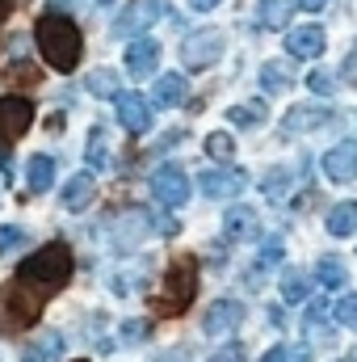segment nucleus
<instances>
[{"instance_id": "1", "label": "nucleus", "mask_w": 357, "mask_h": 362, "mask_svg": "<svg viewBox=\"0 0 357 362\" xmlns=\"http://www.w3.org/2000/svg\"><path fill=\"white\" fill-rule=\"evenodd\" d=\"M34 38H38L42 59H47L55 72H76V64H80V30H76L72 17H63V13H55V8L42 13L38 25H34Z\"/></svg>"}, {"instance_id": "2", "label": "nucleus", "mask_w": 357, "mask_h": 362, "mask_svg": "<svg viewBox=\"0 0 357 362\" xmlns=\"http://www.w3.org/2000/svg\"><path fill=\"white\" fill-rule=\"evenodd\" d=\"M68 278H72V249H68V245H47V249H38L34 257H25L21 270H17V282H25V286L38 291L42 299H51L55 291H63Z\"/></svg>"}, {"instance_id": "3", "label": "nucleus", "mask_w": 357, "mask_h": 362, "mask_svg": "<svg viewBox=\"0 0 357 362\" xmlns=\"http://www.w3.org/2000/svg\"><path fill=\"white\" fill-rule=\"evenodd\" d=\"M193 295H198V257L181 253L164 274V286L152 295V312L156 316H181L193 303Z\"/></svg>"}, {"instance_id": "4", "label": "nucleus", "mask_w": 357, "mask_h": 362, "mask_svg": "<svg viewBox=\"0 0 357 362\" xmlns=\"http://www.w3.org/2000/svg\"><path fill=\"white\" fill-rule=\"evenodd\" d=\"M223 47H227V38H223V30H198V34H189L185 38V47H181V59H185V68L189 72H206V68H214L219 59H223Z\"/></svg>"}, {"instance_id": "5", "label": "nucleus", "mask_w": 357, "mask_h": 362, "mask_svg": "<svg viewBox=\"0 0 357 362\" xmlns=\"http://www.w3.org/2000/svg\"><path fill=\"white\" fill-rule=\"evenodd\" d=\"M34 122V105L25 97H0V165H8V144H17Z\"/></svg>"}, {"instance_id": "6", "label": "nucleus", "mask_w": 357, "mask_h": 362, "mask_svg": "<svg viewBox=\"0 0 357 362\" xmlns=\"http://www.w3.org/2000/svg\"><path fill=\"white\" fill-rule=\"evenodd\" d=\"M160 13H164V0H131V4L114 17V34H118V38H139L143 30L156 25Z\"/></svg>"}, {"instance_id": "7", "label": "nucleus", "mask_w": 357, "mask_h": 362, "mask_svg": "<svg viewBox=\"0 0 357 362\" xmlns=\"http://www.w3.org/2000/svg\"><path fill=\"white\" fill-rule=\"evenodd\" d=\"M42 303H47V299H42L38 291H30L25 282H17V278H13L8 291H4V312H8L13 325H34V320L42 316Z\"/></svg>"}, {"instance_id": "8", "label": "nucleus", "mask_w": 357, "mask_h": 362, "mask_svg": "<svg viewBox=\"0 0 357 362\" xmlns=\"http://www.w3.org/2000/svg\"><path fill=\"white\" fill-rule=\"evenodd\" d=\"M152 194L164 206H185L189 202V177H185V169L181 165H160L152 173Z\"/></svg>"}, {"instance_id": "9", "label": "nucleus", "mask_w": 357, "mask_h": 362, "mask_svg": "<svg viewBox=\"0 0 357 362\" xmlns=\"http://www.w3.org/2000/svg\"><path fill=\"white\" fill-rule=\"evenodd\" d=\"M328 122H332V110L328 105H294L282 118V135H307V131H320Z\"/></svg>"}, {"instance_id": "10", "label": "nucleus", "mask_w": 357, "mask_h": 362, "mask_svg": "<svg viewBox=\"0 0 357 362\" xmlns=\"http://www.w3.org/2000/svg\"><path fill=\"white\" fill-rule=\"evenodd\" d=\"M198 185H202L206 198H236V194L248 185V173H244V169H206V173L198 177Z\"/></svg>"}, {"instance_id": "11", "label": "nucleus", "mask_w": 357, "mask_h": 362, "mask_svg": "<svg viewBox=\"0 0 357 362\" xmlns=\"http://www.w3.org/2000/svg\"><path fill=\"white\" fill-rule=\"evenodd\" d=\"M324 173L328 181H353L357 177V139H341L324 152Z\"/></svg>"}, {"instance_id": "12", "label": "nucleus", "mask_w": 357, "mask_h": 362, "mask_svg": "<svg viewBox=\"0 0 357 362\" xmlns=\"http://www.w3.org/2000/svg\"><path fill=\"white\" fill-rule=\"evenodd\" d=\"M240 320H244V303H236V299H219V303L206 308L202 333H206V337H223V333H231Z\"/></svg>"}, {"instance_id": "13", "label": "nucleus", "mask_w": 357, "mask_h": 362, "mask_svg": "<svg viewBox=\"0 0 357 362\" xmlns=\"http://www.w3.org/2000/svg\"><path fill=\"white\" fill-rule=\"evenodd\" d=\"M156 64H160V42H156V38H135V42L126 47V72H131L135 81H147V76L156 72Z\"/></svg>"}, {"instance_id": "14", "label": "nucleus", "mask_w": 357, "mask_h": 362, "mask_svg": "<svg viewBox=\"0 0 357 362\" xmlns=\"http://www.w3.org/2000/svg\"><path fill=\"white\" fill-rule=\"evenodd\" d=\"M118 122L131 131V135H143L152 127V105L139 97V93H122L118 97Z\"/></svg>"}, {"instance_id": "15", "label": "nucleus", "mask_w": 357, "mask_h": 362, "mask_svg": "<svg viewBox=\"0 0 357 362\" xmlns=\"http://www.w3.org/2000/svg\"><path fill=\"white\" fill-rule=\"evenodd\" d=\"M286 51L294 59H320L324 55V30L320 25H298L286 34Z\"/></svg>"}, {"instance_id": "16", "label": "nucleus", "mask_w": 357, "mask_h": 362, "mask_svg": "<svg viewBox=\"0 0 357 362\" xmlns=\"http://www.w3.org/2000/svg\"><path fill=\"white\" fill-rule=\"evenodd\" d=\"M261 223H257V211L253 206H231L223 215V236L227 240H257Z\"/></svg>"}, {"instance_id": "17", "label": "nucleus", "mask_w": 357, "mask_h": 362, "mask_svg": "<svg viewBox=\"0 0 357 362\" xmlns=\"http://www.w3.org/2000/svg\"><path fill=\"white\" fill-rule=\"evenodd\" d=\"M92 198H97V181H92V173H76V177L63 185V206H68V211H85Z\"/></svg>"}, {"instance_id": "18", "label": "nucleus", "mask_w": 357, "mask_h": 362, "mask_svg": "<svg viewBox=\"0 0 357 362\" xmlns=\"http://www.w3.org/2000/svg\"><path fill=\"white\" fill-rule=\"evenodd\" d=\"M152 101H156V110H173L185 101V76L177 72H164L160 81H156V89H152Z\"/></svg>"}, {"instance_id": "19", "label": "nucleus", "mask_w": 357, "mask_h": 362, "mask_svg": "<svg viewBox=\"0 0 357 362\" xmlns=\"http://www.w3.org/2000/svg\"><path fill=\"white\" fill-rule=\"evenodd\" d=\"M353 232H357V202H337V206L328 211V236L345 240V236H353Z\"/></svg>"}, {"instance_id": "20", "label": "nucleus", "mask_w": 357, "mask_h": 362, "mask_svg": "<svg viewBox=\"0 0 357 362\" xmlns=\"http://www.w3.org/2000/svg\"><path fill=\"white\" fill-rule=\"evenodd\" d=\"M59 354H63V337H59V333H42V337L25 350L21 362H55Z\"/></svg>"}, {"instance_id": "21", "label": "nucleus", "mask_w": 357, "mask_h": 362, "mask_svg": "<svg viewBox=\"0 0 357 362\" xmlns=\"http://www.w3.org/2000/svg\"><path fill=\"white\" fill-rule=\"evenodd\" d=\"M311 295V278H307V270H286L282 274V299L286 303H303Z\"/></svg>"}, {"instance_id": "22", "label": "nucleus", "mask_w": 357, "mask_h": 362, "mask_svg": "<svg viewBox=\"0 0 357 362\" xmlns=\"http://www.w3.org/2000/svg\"><path fill=\"white\" fill-rule=\"evenodd\" d=\"M227 122H236V127H244V131L261 127V122H265V101H244V105H231V110H227Z\"/></svg>"}, {"instance_id": "23", "label": "nucleus", "mask_w": 357, "mask_h": 362, "mask_svg": "<svg viewBox=\"0 0 357 362\" xmlns=\"http://www.w3.org/2000/svg\"><path fill=\"white\" fill-rule=\"evenodd\" d=\"M290 8H294V0H261V4H257L261 25H265V30H282V25L290 21Z\"/></svg>"}, {"instance_id": "24", "label": "nucleus", "mask_w": 357, "mask_h": 362, "mask_svg": "<svg viewBox=\"0 0 357 362\" xmlns=\"http://www.w3.org/2000/svg\"><path fill=\"white\" fill-rule=\"evenodd\" d=\"M290 85H294L290 64H282V59H277V64H265V68H261V89H265V93H286Z\"/></svg>"}, {"instance_id": "25", "label": "nucleus", "mask_w": 357, "mask_h": 362, "mask_svg": "<svg viewBox=\"0 0 357 362\" xmlns=\"http://www.w3.org/2000/svg\"><path fill=\"white\" fill-rule=\"evenodd\" d=\"M345 278H349V270H345V262H337V257H324V262L315 266V282L328 286V291H341Z\"/></svg>"}, {"instance_id": "26", "label": "nucleus", "mask_w": 357, "mask_h": 362, "mask_svg": "<svg viewBox=\"0 0 357 362\" xmlns=\"http://www.w3.org/2000/svg\"><path fill=\"white\" fill-rule=\"evenodd\" d=\"M25 177H30V189H51L55 185V160L51 156H34Z\"/></svg>"}, {"instance_id": "27", "label": "nucleus", "mask_w": 357, "mask_h": 362, "mask_svg": "<svg viewBox=\"0 0 357 362\" xmlns=\"http://www.w3.org/2000/svg\"><path fill=\"white\" fill-rule=\"evenodd\" d=\"M206 156H214L219 165H227V160L236 156V139H231L227 131H214V135H206Z\"/></svg>"}, {"instance_id": "28", "label": "nucleus", "mask_w": 357, "mask_h": 362, "mask_svg": "<svg viewBox=\"0 0 357 362\" xmlns=\"http://www.w3.org/2000/svg\"><path fill=\"white\" fill-rule=\"evenodd\" d=\"M85 89L92 93V97H118V76L109 72V68H97V72H89V85Z\"/></svg>"}, {"instance_id": "29", "label": "nucleus", "mask_w": 357, "mask_h": 362, "mask_svg": "<svg viewBox=\"0 0 357 362\" xmlns=\"http://www.w3.org/2000/svg\"><path fill=\"white\" fill-rule=\"evenodd\" d=\"M261 362H311V350L307 346H273Z\"/></svg>"}, {"instance_id": "30", "label": "nucleus", "mask_w": 357, "mask_h": 362, "mask_svg": "<svg viewBox=\"0 0 357 362\" xmlns=\"http://www.w3.org/2000/svg\"><path fill=\"white\" fill-rule=\"evenodd\" d=\"M332 320H337V325H345V329H357V295H341V299H337Z\"/></svg>"}, {"instance_id": "31", "label": "nucleus", "mask_w": 357, "mask_h": 362, "mask_svg": "<svg viewBox=\"0 0 357 362\" xmlns=\"http://www.w3.org/2000/svg\"><path fill=\"white\" fill-rule=\"evenodd\" d=\"M89 160H92V169H105L109 165V148H105V131L101 127L89 135Z\"/></svg>"}, {"instance_id": "32", "label": "nucleus", "mask_w": 357, "mask_h": 362, "mask_svg": "<svg viewBox=\"0 0 357 362\" xmlns=\"http://www.w3.org/2000/svg\"><path fill=\"white\" fill-rule=\"evenodd\" d=\"M4 85H38V68L34 64H13L4 72Z\"/></svg>"}, {"instance_id": "33", "label": "nucleus", "mask_w": 357, "mask_h": 362, "mask_svg": "<svg viewBox=\"0 0 357 362\" xmlns=\"http://www.w3.org/2000/svg\"><path fill=\"white\" fill-rule=\"evenodd\" d=\"M307 89L315 93V97H332V93H337V81H332V72H324V68H315V72L307 76Z\"/></svg>"}, {"instance_id": "34", "label": "nucleus", "mask_w": 357, "mask_h": 362, "mask_svg": "<svg viewBox=\"0 0 357 362\" xmlns=\"http://www.w3.org/2000/svg\"><path fill=\"white\" fill-rule=\"evenodd\" d=\"M286 185H290V169H273L265 177V194L269 198H286Z\"/></svg>"}, {"instance_id": "35", "label": "nucleus", "mask_w": 357, "mask_h": 362, "mask_svg": "<svg viewBox=\"0 0 357 362\" xmlns=\"http://www.w3.org/2000/svg\"><path fill=\"white\" fill-rule=\"evenodd\" d=\"M25 245V232L21 228H0V257H8L13 249H21Z\"/></svg>"}, {"instance_id": "36", "label": "nucleus", "mask_w": 357, "mask_h": 362, "mask_svg": "<svg viewBox=\"0 0 357 362\" xmlns=\"http://www.w3.org/2000/svg\"><path fill=\"white\" fill-rule=\"evenodd\" d=\"M282 257H286V249H282V240H277V236H269L265 245H261V266H277Z\"/></svg>"}, {"instance_id": "37", "label": "nucleus", "mask_w": 357, "mask_h": 362, "mask_svg": "<svg viewBox=\"0 0 357 362\" xmlns=\"http://www.w3.org/2000/svg\"><path fill=\"white\" fill-rule=\"evenodd\" d=\"M341 81H345V85H357V42L349 47V55H345V64H341Z\"/></svg>"}, {"instance_id": "38", "label": "nucleus", "mask_w": 357, "mask_h": 362, "mask_svg": "<svg viewBox=\"0 0 357 362\" xmlns=\"http://www.w3.org/2000/svg\"><path fill=\"white\" fill-rule=\"evenodd\" d=\"M206 362H248V358H244V346H223L219 354H210Z\"/></svg>"}, {"instance_id": "39", "label": "nucleus", "mask_w": 357, "mask_h": 362, "mask_svg": "<svg viewBox=\"0 0 357 362\" xmlns=\"http://www.w3.org/2000/svg\"><path fill=\"white\" fill-rule=\"evenodd\" d=\"M324 4H328V0H298V8H307V13H320Z\"/></svg>"}, {"instance_id": "40", "label": "nucleus", "mask_w": 357, "mask_h": 362, "mask_svg": "<svg viewBox=\"0 0 357 362\" xmlns=\"http://www.w3.org/2000/svg\"><path fill=\"white\" fill-rule=\"evenodd\" d=\"M214 4H219V0H189V8H198V13H210Z\"/></svg>"}, {"instance_id": "41", "label": "nucleus", "mask_w": 357, "mask_h": 362, "mask_svg": "<svg viewBox=\"0 0 357 362\" xmlns=\"http://www.w3.org/2000/svg\"><path fill=\"white\" fill-rule=\"evenodd\" d=\"M80 362H89V358H80Z\"/></svg>"}]
</instances>
